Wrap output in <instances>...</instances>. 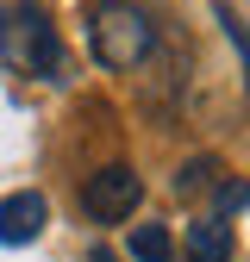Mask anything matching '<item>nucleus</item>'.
<instances>
[{"label":"nucleus","mask_w":250,"mask_h":262,"mask_svg":"<svg viewBox=\"0 0 250 262\" xmlns=\"http://www.w3.org/2000/svg\"><path fill=\"white\" fill-rule=\"evenodd\" d=\"M181 244H187V262H232V225L225 219H194Z\"/></svg>","instance_id":"nucleus-5"},{"label":"nucleus","mask_w":250,"mask_h":262,"mask_svg":"<svg viewBox=\"0 0 250 262\" xmlns=\"http://www.w3.org/2000/svg\"><path fill=\"white\" fill-rule=\"evenodd\" d=\"M213 200H219V212L250 206V181H213Z\"/></svg>","instance_id":"nucleus-8"},{"label":"nucleus","mask_w":250,"mask_h":262,"mask_svg":"<svg viewBox=\"0 0 250 262\" xmlns=\"http://www.w3.org/2000/svg\"><path fill=\"white\" fill-rule=\"evenodd\" d=\"M88 50L100 69L125 75L156 50V25L138 0H88Z\"/></svg>","instance_id":"nucleus-2"},{"label":"nucleus","mask_w":250,"mask_h":262,"mask_svg":"<svg viewBox=\"0 0 250 262\" xmlns=\"http://www.w3.org/2000/svg\"><path fill=\"white\" fill-rule=\"evenodd\" d=\"M138 200H144V181H138L132 162H107V169H94L81 181V212L94 225H125L138 212Z\"/></svg>","instance_id":"nucleus-3"},{"label":"nucleus","mask_w":250,"mask_h":262,"mask_svg":"<svg viewBox=\"0 0 250 262\" xmlns=\"http://www.w3.org/2000/svg\"><path fill=\"white\" fill-rule=\"evenodd\" d=\"M44 225H50V206H44V193L19 187V193H7V200H0V244H7V250H25V244H38V237H44Z\"/></svg>","instance_id":"nucleus-4"},{"label":"nucleus","mask_w":250,"mask_h":262,"mask_svg":"<svg viewBox=\"0 0 250 262\" xmlns=\"http://www.w3.org/2000/svg\"><path fill=\"white\" fill-rule=\"evenodd\" d=\"M213 175H219V162H213V156H194V162H181V175H175V193H200V187H213Z\"/></svg>","instance_id":"nucleus-7"},{"label":"nucleus","mask_w":250,"mask_h":262,"mask_svg":"<svg viewBox=\"0 0 250 262\" xmlns=\"http://www.w3.org/2000/svg\"><path fill=\"white\" fill-rule=\"evenodd\" d=\"M132 256L138 262H169L175 256V237L163 231V225H138V231H132Z\"/></svg>","instance_id":"nucleus-6"},{"label":"nucleus","mask_w":250,"mask_h":262,"mask_svg":"<svg viewBox=\"0 0 250 262\" xmlns=\"http://www.w3.org/2000/svg\"><path fill=\"white\" fill-rule=\"evenodd\" d=\"M0 62L13 75H31V81H69V50H62V31L44 7L31 0H13L0 7Z\"/></svg>","instance_id":"nucleus-1"}]
</instances>
